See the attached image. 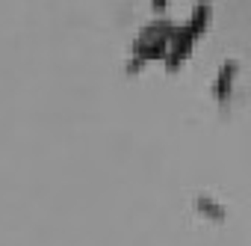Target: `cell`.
Masks as SVG:
<instances>
[{"label":"cell","instance_id":"cell-1","mask_svg":"<svg viewBox=\"0 0 251 246\" xmlns=\"http://www.w3.org/2000/svg\"><path fill=\"white\" fill-rule=\"evenodd\" d=\"M233 74H236V62L227 60V62L219 68V74H216V98H219V101H227L230 86H233Z\"/></svg>","mask_w":251,"mask_h":246},{"label":"cell","instance_id":"cell-2","mask_svg":"<svg viewBox=\"0 0 251 246\" xmlns=\"http://www.w3.org/2000/svg\"><path fill=\"white\" fill-rule=\"evenodd\" d=\"M210 18H213V12H210V6H204V3H198L186 27H189V30H192L195 36H201V33H204V30L210 27Z\"/></svg>","mask_w":251,"mask_h":246},{"label":"cell","instance_id":"cell-3","mask_svg":"<svg viewBox=\"0 0 251 246\" xmlns=\"http://www.w3.org/2000/svg\"><path fill=\"white\" fill-rule=\"evenodd\" d=\"M198 205H201V211H204L210 219H222V216H225V214H222V208H219V205H213L210 199H201Z\"/></svg>","mask_w":251,"mask_h":246}]
</instances>
